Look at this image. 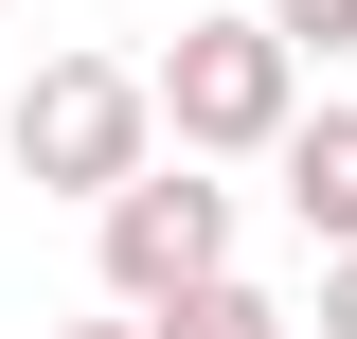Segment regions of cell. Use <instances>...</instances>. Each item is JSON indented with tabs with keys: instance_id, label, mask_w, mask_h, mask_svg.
<instances>
[{
	"instance_id": "cell-1",
	"label": "cell",
	"mask_w": 357,
	"mask_h": 339,
	"mask_svg": "<svg viewBox=\"0 0 357 339\" xmlns=\"http://www.w3.org/2000/svg\"><path fill=\"white\" fill-rule=\"evenodd\" d=\"M143 89H161L178 161H268V143L304 126V54L268 36V18H178V36L143 54Z\"/></svg>"
},
{
	"instance_id": "cell-2",
	"label": "cell",
	"mask_w": 357,
	"mask_h": 339,
	"mask_svg": "<svg viewBox=\"0 0 357 339\" xmlns=\"http://www.w3.org/2000/svg\"><path fill=\"white\" fill-rule=\"evenodd\" d=\"M0 143H18L36 197H126V179L161 161V89H143L126 54H36V89L0 107Z\"/></svg>"
},
{
	"instance_id": "cell-3",
	"label": "cell",
	"mask_w": 357,
	"mask_h": 339,
	"mask_svg": "<svg viewBox=\"0 0 357 339\" xmlns=\"http://www.w3.org/2000/svg\"><path fill=\"white\" fill-rule=\"evenodd\" d=\"M89 268H107V303H178L232 268V179L215 161H143L126 197H89Z\"/></svg>"
},
{
	"instance_id": "cell-4",
	"label": "cell",
	"mask_w": 357,
	"mask_h": 339,
	"mask_svg": "<svg viewBox=\"0 0 357 339\" xmlns=\"http://www.w3.org/2000/svg\"><path fill=\"white\" fill-rule=\"evenodd\" d=\"M286 214H304V250H357V107H304V126L268 143Z\"/></svg>"
},
{
	"instance_id": "cell-5",
	"label": "cell",
	"mask_w": 357,
	"mask_h": 339,
	"mask_svg": "<svg viewBox=\"0 0 357 339\" xmlns=\"http://www.w3.org/2000/svg\"><path fill=\"white\" fill-rule=\"evenodd\" d=\"M143 339H286V303H268L250 268H215V286H178V303H143Z\"/></svg>"
},
{
	"instance_id": "cell-6",
	"label": "cell",
	"mask_w": 357,
	"mask_h": 339,
	"mask_svg": "<svg viewBox=\"0 0 357 339\" xmlns=\"http://www.w3.org/2000/svg\"><path fill=\"white\" fill-rule=\"evenodd\" d=\"M250 18H268L286 54H357V0H250Z\"/></svg>"
},
{
	"instance_id": "cell-7",
	"label": "cell",
	"mask_w": 357,
	"mask_h": 339,
	"mask_svg": "<svg viewBox=\"0 0 357 339\" xmlns=\"http://www.w3.org/2000/svg\"><path fill=\"white\" fill-rule=\"evenodd\" d=\"M321 339H357V250H321V303H304Z\"/></svg>"
},
{
	"instance_id": "cell-8",
	"label": "cell",
	"mask_w": 357,
	"mask_h": 339,
	"mask_svg": "<svg viewBox=\"0 0 357 339\" xmlns=\"http://www.w3.org/2000/svg\"><path fill=\"white\" fill-rule=\"evenodd\" d=\"M72 339H143V303H107V322H72Z\"/></svg>"
}]
</instances>
